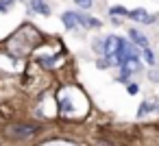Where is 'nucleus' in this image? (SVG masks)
I'll use <instances>...</instances> for the list:
<instances>
[{
    "mask_svg": "<svg viewBox=\"0 0 159 146\" xmlns=\"http://www.w3.org/2000/svg\"><path fill=\"white\" fill-rule=\"evenodd\" d=\"M57 109L59 116L66 120H81L89 111V100L76 85H66L57 94Z\"/></svg>",
    "mask_w": 159,
    "mask_h": 146,
    "instance_id": "nucleus-1",
    "label": "nucleus"
},
{
    "mask_svg": "<svg viewBox=\"0 0 159 146\" xmlns=\"http://www.w3.org/2000/svg\"><path fill=\"white\" fill-rule=\"evenodd\" d=\"M42 42V35L39 31L33 26V24H24L20 26L7 42V50L11 52V57L20 59V57H26L29 52H33V48Z\"/></svg>",
    "mask_w": 159,
    "mask_h": 146,
    "instance_id": "nucleus-2",
    "label": "nucleus"
},
{
    "mask_svg": "<svg viewBox=\"0 0 159 146\" xmlns=\"http://www.w3.org/2000/svg\"><path fill=\"white\" fill-rule=\"evenodd\" d=\"M5 133L11 139H24V137H31V135L39 133V124H35V122H16V124L7 126Z\"/></svg>",
    "mask_w": 159,
    "mask_h": 146,
    "instance_id": "nucleus-3",
    "label": "nucleus"
},
{
    "mask_svg": "<svg viewBox=\"0 0 159 146\" xmlns=\"http://www.w3.org/2000/svg\"><path fill=\"white\" fill-rule=\"evenodd\" d=\"M129 39H131V44L133 46H137V48H148V37L142 33V31H137V29H129Z\"/></svg>",
    "mask_w": 159,
    "mask_h": 146,
    "instance_id": "nucleus-4",
    "label": "nucleus"
},
{
    "mask_svg": "<svg viewBox=\"0 0 159 146\" xmlns=\"http://www.w3.org/2000/svg\"><path fill=\"white\" fill-rule=\"evenodd\" d=\"M129 20H135V22H139V24H150L155 18L150 16V13H146L144 9H135V11H129V16H126Z\"/></svg>",
    "mask_w": 159,
    "mask_h": 146,
    "instance_id": "nucleus-5",
    "label": "nucleus"
},
{
    "mask_svg": "<svg viewBox=\"0 0 159 146\" xmlns=\"http://www.w3.org/2000/svg\"><path fill=\"white\" fill-rule=\"evenodd\" d=\"M29 7L33 13H39V16H50V7L46 0H29Z\"/></svg>",
    "mask_w": 159,
    "mask_h": 146,
    "instance_id": "nucleus-6",
    "label": "nucleus"
},
{
    "mask_svg": "<svg viewBox=\"0 0 159 146\" xmlns=\"http://www.w3.org/2000/svg\"><path fill=\"white\" fill-rule=\"evenodd\" d=\"M61 22H63V26H66L68 31H74V29L79 26V16H76V11H66V13H61Z\"/></svg>",
    "mask_w": 159,
    "mask_h": 146,
    "instance_id": "nucleus-7",
    "label": "nucleus"
},
{
    "mask_svg": "<svg viewBox=\"0 0 159 146\" xmlns=\"http://www.w3.org/2000/svg\"><path fill=\"white\" fill-rule=\"evenodd\" d=\"M155 109H157V98H146V100L139 105V109H137V118H144V116L152 113Z\"/></svg>",
    "mask_w": 159,
    "mask_h": 146,
    "instance_id": "nucleus-8",
    "label": "nucleus"
},
{
    "mask_svg": "<svg viewBox=\"0 0 159 146\" xmlns=\"http://www.w3.org/2000/svg\"><path fill=\"white\" fill-rule=\"evenodd\" d=\"M76 16H79V24H83L85 29H98L100 26L98 18H92V16H85V13H76Z\"/></svg>",
    "mask_w": 159,
    "mask_h": 146,
    "instance_id": "nucleus-9",
    "label": "nucleus"
},
{
    "mask_svg": "<svg viewBox=\"0 0 159 146\" xmlns=\"http://www.w3.org/2000/svg\"><path fill=\"white\" fill-rule=\"evenodd\" d=\"M109 16H129V9H124V7H120V5H116V7H109Z\"/></svg>",
    "mask_w": 159,
    "mask_h": 146,
    "instance_id": "nucleus-10",
    "label": "nucleus"
},
{
    "mask_svg": "<svg viewBox=\"0 0 159 146\" xmlns=\"http://www.w3.org/2000/svg\"><path fill=\"white\" fill-rule=\"evenodd\" d=\"M42 146H76V144L66 142V139H52V142H46V144H42Z\"/></svg>",
    "mask_w": 159,
    "mask_h": 146,
    "instance_id": "nucleus-11",
    "label": "nucleus"
},
{
    "mask_svg": "<svg viewBox=\"0 0 159 146\" xmlns=\"http://www.w3.org/2000/svg\"><path fill=\"white\" fill-rule=\"evenodd\" d=\"M142 57L146 59V63H148V66H155V55H152V50H150V48H146V50L142 52Z\"/></svg>",
    "mask_w": 159,
    "mask_h": 146,
    "instance_id": "nucleus-12",
    "label": "nucleus"
},
{
    "mask_svg": "<svg viewBox=\"0 0 159 146\" xmlns=\"http://www.w3.org/2000/svg\"><path fill=\"white\" fill-rule=\"evenodd\" d=\"M74 2H76V7H81V9H89L94 0H74Z\"/></svg>",
    "mask_w": 159,
    "mask_h": 146,
    "instance_id": "nucleus-13",
    "label": "nucleus"
},
{
    "mask_svg": "<svg viewBox=\"0 0 159 146\" xmlns=\"http://www.w3.org/2000/svg\"><path fill=\"white\" fill-rule=\"evenodd\" d=\"M148 76H150L152 83H159V70H157V68H152V70L148 72Z\"/></svg>",
    "mask_w": 159,
    "mask_h": 146,
    "instance_id": "nucleus-14",
    "label": "nucleus"
},
{
    "mask_svg": "<svg viewBox=\"0 0 159 146\" xmlns=\"http://www.w3.org/2000/svg\"><path fill=\"white\" fill-rule=\"evenodd\" d=\"M137 89H139L137 83H129V85H126V92H129V94H137Z\"/></svg>",
    "mask_w": 159,
    "mask_h": 146,
    "instance_id": "nucleus-15",
    "label": "nucleus"
},
{
    "mask_svg": "<svg viewBox=\"0 0 159 146\" xmlns=\"http://www.w3.org/2000/svg\"><path fill=\"white\" fill-rule=\"evenodd\" d=\"M9 11V5H5V2H0V13H7Z\"/></svg>",
    "mask_w": 159,
    "mask_h": 146,
    "instance_id": "nucleus-16",
    "label": "nucleus"
},
{
    "mask_svg": "<svg viewBox=\"0 0 159 146\" xmlns=\"http://www.w3.org/2000/svg\"><path fill=\"white\" fill-rule=\"evenodd\" d=\"M96 66H98V68H109V61H98Z\"/></svg>",
    "mask_w": 159,
    "mask_h": 146,
    "instance_id": "nucleus-17",
    "label": "nucleus"
},
{
    "mask_svg": "<svg viewBox=\"0 0 159 146\" xmlns=\"http://www.w3.org/2000/svg\"><path fill=\"white\" fill-rule=\"evenodd\" d=\"M0 2H5V5H9V7H11V5L16 2V0H0Z\"/></svg>",
    "mask_w": 159,
    "mask_h": 146,
    "instance_id": "nucleus-18",
    "label": "nucleus"
},
{
    "mask_svg": "<svg viewBox=\"0 0 159 146\" xmlns=\"http://www.w3.org/2000/svg\"><path fill=\"white\" fill-rule=\"evenodd\" d=\"M155 111H159V100H157V109H155Z\"/></svg>",
    "mask_w": 159,
    "mask_h": 146,
    "instance_id": "nucleus-19",
    "label": "nucleus"
}]
</instances>
